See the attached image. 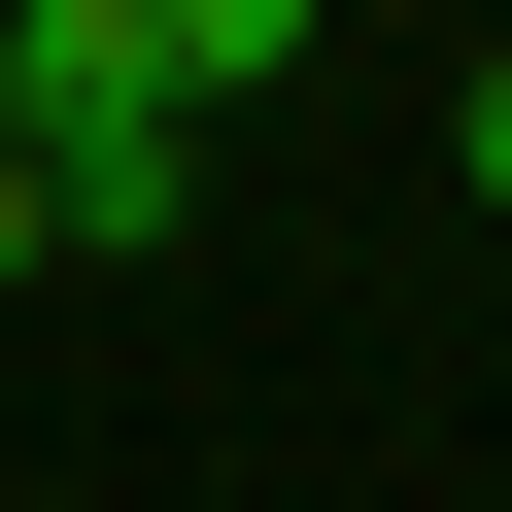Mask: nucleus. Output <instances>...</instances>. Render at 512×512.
<instances>
[{
  "label": "nucleus",
  "mask_w": 512,
  "mask_h": 512,
  "mask_svg": "<svg viewBox=\"0 0 512 512\" xmlns=\"http://www.w3.org/2000/svg\"><path fill=\"white\" fill-rule=\"evenodd\" d=\"M35 274H69V239H35V171H0V308H35Z\"/></svg>",
  "instance_id": "7ed1b4c3"
},
{
  "label": "nucleus",
  "mask_w": 512,
  "mask_h": 512,
  "mask_svg": "<svg viewBox=\"0 0 512 512\" xmlns=\"http://www.w3.org/2000/svg\"><path fill=\"white\" fill-rule=\"evenodd\" d=\"M444 171H478V205H512V35H478V69H444Z\"/></svg>",
  "instance_id": "f03ea898"
},
{
  "label": "nucleus",
  "mask_w": 512,
  "mask_h": 512,
  "mask_svg": "<svg viewBox=\"0 0 512 512\" xmlns=\"http://www.w3.org/2000/svg\"><path fill=\"white\" fill-rule=\"evenodd\" d=\"M0 171H35V239H103V274L205 205V137H171V35H137V0H0Z\"/></svg>",
  "instance_id": "f257e3e1"
}]
</instances>
